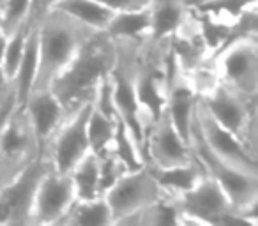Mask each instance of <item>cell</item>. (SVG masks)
I'll list each match as a JSON object with an SVG mask.
<instances>
[{
    "mask_svg": "<svg viewBox=\"0 0 258 226\" xmlns=\"http://www.w3.org/2000/svg\"><path fill=\"white\" fill-rule=\"evenodd\" d=\"M115 62L117 43L104 32H96L80 48L50 85L68 115L94 99L97 87L110 76Z\"/></svg>",
    "mask_w": 258,
    "mask_h": 226,
    "instance_id": "cell-1",
    "label": "cell"
},
{
    "mask_svg": "<svg viewBox=\"0 0 258 226\" xmlns=\"http://www.w3.org/2000/svg\"><path fill=\"white\" fill-rule=\"evenodd\" d=\"M37 32L39 67L34 89H46L97 30L76 22L58 9H50L37 22Z\"/></svg>",
    "mask_w": 258,
    "mask_h": 226,
    "instance_id": "cell-2",
    "label": "cell"
},
{
    "mask_svg": "<svg viewBox=\"0 0 258 226\" xmlns=\"http://www.w3.org/2000/svg\"><path fill=\"white\" fill-rule=\"evenodd\" d=\"M209 64L218 80L247 99L258 96V37H239L218 50Z\"/></svg>",
    "mask_w": 258,
    "mask_h": 226,
    "instance_id": "cell-3",
    "label": "cell"
},
{
    "mask_svg": "<svg viewBox=\"0 0 258 226\" xmlns=\"http://www.w3.org/2000/svg\"><path fill=\"white\" fill-rule=\"evenodd\" d=\"M191 150L204 172L221 186L232 207L258 215V173L244 172L216 158L195 131L191 134Z\"/></svg>",
    "mask_w": 258,
    "mask_h": 226,
    "instance_id": "cell-4",
    "label": "cell"
},
{
    "mask_svg": "<svg viewBox=\"0 0 258 226\" xmlns=\"http://www.w3.org/2000/svg\"><path fill=\"white\" fill-rule=\"evenodd\" d=\"M198 97L216 122L232 131L247 148L256 152V99H247L221 82Z\"/></svg>",
    "mask_w": 258,
    "mask_h": 226,
    "instance_id": "cell-5",
    "label": "cell"
},
{
    "mask_svg": "<svg viewBox=\"0 0 258 226\" xmlns=\"http://www.w3.org/2000/svg\"><path fill=\"white\" fill-rule=\"evenodd\" d=\"M36 158H39V150L25 110L16 106L0 134V187L11 182Z\"/></svg>",
    "mask_w": 258,
    "mask_h": 226,
    "instance_id": "cell-6",
    "label": "cell"
},
{
    "mask_svg": "<svg viewBox=\"0 0 258 226\" xmlns=\"http://www.w3.org/2000/svg\"><path fill=\"white\" fill-rule=\"evenodd\" d=\"M90 106H92V101L66 115L57 133L51 138L44 158L55 172L69 175V172L90 152L89 136H87Z\"/></svg>",
    "mask_w": 258,
    "mask_h": 226,
    "instance_id": "cell-7",
    "label": "cell"
},
{
    "mask_svg": "<svg viewBox=\"0 0 258 226\" xmlns=\"http://www.w3.org/2000/svg\"><path fill=\"white\" fill-rule=\"evenodd\" d=\"M193 131L216 158L232 166H237L244 172L258 173L256 152L247 148L246 143L239 136H235L232 131L225 129L221 124L216 122L207 113L204 104L200 103V97H198L197 111H195Z\"/></svg>",
    "mask_w": 258,
    "mask_h": 226,
    "instance_id": "cell-8",
    "label": "cell"
},
{
    "mask_svg": "<svg viewBox=\"0 0 258 226\" xmlns=\"http://www.w3.org/2000/svg\"><path fill=\"white\" fill-rule=\"evenodd\" d=\"M48 166L46 158L39 156L0 187V224H32L34 196Z\"/></svg>",
    "mask_w": 258,
    "mask_h": 226,
    "instance_id": "cell-9",
    "label": "cell"
},
{
    "mask_svg": "<svg viewBox=\"0 0 258 226\" xmlns=\"http://www.w3.org/2000/svg\"><path fill=\"white\" fill-rule=\"evenodd\" d=\"M161 194L158 182L152 177L151 170L147 166H142L138 170L124 172L118 180L103 194L110 205L113 224L118 219L125 217L129 214L142 210L152 201H156Z\"/></svg>",
    "mask_w": 258,
    "mask_h": 226,
    "instance_id": "cell-10",
    "label": "cell"
},
{
    "mask_svg": "<svg viewBox=\"0 0 258 226\" xmlns=\"http://www.w3.org/2000/svg\"><path fill=\"white\" fill-rule=\"evenodd\" d=\"M175 198L180 207V212H182L180 226H218L221 215L232 207L221 186L207 173L202 177V180L197 186Z\"/></svg>",
    "mask_w": 258,
    "mask_h": 226,
    "instance_id": "cell-11",
    "label": "cell"
},
{
    "mask_svg": "<svg viewBox=\"0 0 258 226\" xmlns=\"http://www.w3.org/2000/svg\"><path fill=\"white\" fill-rule=\"evenodd\" d=\"M195 156L191 145L184 140L170 120L166 110L159 119L147 127L145 134V165L156 168L186 165L193 161Z\"/></svg>",
    "mask_w": 258,
    "mask_h": 226,
    "instance_id": "cell-12",
    "label": "cell"
},
{
    "mask_svg": "<svg viewBox=\"0 0 258 226\" xmlns=\"http://www.w3.org/2000/svg\"><path fill=\"white\" fill-rule=\"evenodd\" d=\"M76 200L75 186L68 173L55 172L48 166L37 184L32 203V224H58L73 201Z\"/></svg>",
    "mask_w": 258,
    "mask_h": 226,
    "instance_id": "cell-13",
    "label": "cell"
},
{
    "mask_svg": "<svg viewBox=\"0 0 258 226\" xmlns=\"http://www.w3.org/2000/svg\"><path fill=\"white\" fill-rule=\"evenodd\" d=\"M22 108L25 110L27 120H29L30 129H32L34 138H36L39 156L44 158L51 138L57 133L58 126L62 124L68 113H66L60 101L57 99V96L50 87L34 89Z\"/></svg>",
    "mask_w": 258,
    "mask_h": 226,
    "instance_id": "cell-14",
    "label": "cell"
},
{
    "mask_svg": "<svg viewBox=\"0 0 258 226\" xmlns=\"http://www.w3.org/2000/svg\"><path fill=\"white\" fill-rule=\"evenodd\" d=\"M191 13L187 0H152L149 6L151 15V30L149 43L168 41L184 25Z\"/></svg>",
    "mask_w": 258,
    "mask_h": 226,
    "instance_id": "cell-15",
    "label": "cell"
},
{
    "mask_svg": "<svg viewBox=\"0 0 258 226\" xmlns=\"http://www.w3.org/2000/svg\"><path fill=\"white\" fill-rule=\"evenodd\" d=\"M147 168L151 170L161 193L170 194V196L184 194L191 187L197 186L202 180V177L205 175L204 168L197 159L186 163V165L168 166V168H156V166H147Z\"/></svg>",
    "mask_w": 258,
    "mask_h": 226,
    "instance_id": "cell-16",
    "label": "cell"
},
{
    "mask_svg": "<svg viewBox=\"0 0 258 226\" xmlns=\"http://www.w3.org/2000/svg\"><path fill=\"white\" fill-rule=\"evenodd\" d=\"M37 67H39V32H37L36 22L30 27L25 51H23V57L18 64L15 78H13V87H15L18 106H23L29 94L32 92L37 76Z\"/></svg>",
    "mask_w": 258,
    "mask_h": 226,
    "instance_id": "cell-17",
    "label": "cell"
},
{
    "mask_svg": "<svg viewBox=\"0 0 258 226\" xmlns=\"http://www.w3.org/2000/svg\"><path fill=\"white\" fill-rule=\"evenodd\" d=\"M151 30V15L147 9L113 13L110 23L103 30L113 41H145Z\"/></svg>",
    "mask_w": 258,
    "mask_h": 226,
    "instance_id": "cell-18",
    "label": "cell"
},
{
    "mask_svg": "<svg viewBox=\"0 0 258 226\" xmlns=\"http://www.w3.org/2000/svg\"><path fill=\"white\" fill-rule=\"evenodd\" d=\"M58 224L64 226H110L113 224L110 205L104 196H96L90 200L76 198L68 214Z\"/></svg>",
    "mask_w": 258,
    "mask_h": 226,
    "instance_id": "cell-19",
    "label": "cell"
},
{
    "mask_svg": "<svg viewBox=\"0 0 258 226\" xmlns=\"http://www.w3.org/2000/svg\"><path fill=\"white\" fill-rule=\"evenodd\" d=\"M51 9L66 13L76 22L83 23L97 32H103L113 16V11L104 8L97 0H57Z\"/></svg>",
    "mask_w": 258,
    "mask_h": 226,
    "instance_id": "cell-20",
    "label": "cell"
},
{
    "mask_svg": "<svg viewBox=\"0 0 258 226\" xmlns=\"http://www.w3.org/2000/svg\"><path fill=\"white\" fill-rule=\"evenodd\" d=\"M71 182L75 186L76 198L90 200V198L103 196L99 184V156L89 152L75 168L69 172Z\"/></svg>",
    "mask_w": 258,
    "mask_h": 226,
    "instance_id": "cell-21",
    "label": "cell"
},
{
    "mask_svg": "<svg viewBox=\"0 0 258 226\" xmlns=\"http://www.w3.org/2000/svg\"><path fill=\"white\" fill-rule=\"evenodd\" d=\"M118 119H111V117L104 115L103 111H99L96 106H90L89 120H87V136H89V147L90 152L101 156L111 150V143H113L115 131H117Z\"/></svg>",
    "mask_w": 258,
    "mask_h": 226,
    "instance_id": "cell-22",
    "label": "cell"
},
{
    "mask_svg": "<svg viewBox=\"0 0 258 226\" xmlns=\"http://www.w3.org/2000/svg\"><path fill=\"white\" fill-rule=\"evenodd\" d=\"M110 152H113L115 158L122 163V166L127 172L145 166V158L140 145L137 143L131 131L124 126L122 120L117 122V131H115V138H113V143H111Z\"/></svg>",
    "mask_w": 258,
    "mask_h": 226,
    "instance_id": "cell-23",
    "label": "cell"
},
{
    "mask_svg": "<svg viewBox=\"0 0 258 226\" xmlns=\"http://www.w3.org/2000/svg\"><path fill=\"white\" fill-rule=\"evenodd\" d=\"M189 8H193L200 15L211 16L218 22L233 23L247 9L258 8V0H204V2H198Z\"/></svg>",
    "mask_w": 258,
    "mask_h": 226,
    "instance_id": "cell-24",
    "label": "cell"
},
{
    "mask_svg": "<svg viewBox=\"0 0 258 226\" xmlns=\"http://www.w3.org/2000/svg\"><path fill=\"white\" fill-rule=\"evenodd\" d=\"M30 27H32V23L25 22L22 27H18L15 32L9 34V37H8L4 58H2V64H0V65L4 67L6 72H8V76L11 78V82H13V78H15V74H16V69H18V64H20V60H22V57H23V51H25Z\"/></svg>",
    "mask_w": 258,
    "mask_h": 226,
    "instance_id": "cell-25",
    "label": "cell"
},
{
    "mask_svg": "<svg viewBox=\"0 0 258 226\" xmlns=\"http://www.w3.org/2000/svg\"><path fill=\"white\" fill-rule=\"evenodd\" d=\"M30 6H32V0H4V4L0 6V11H2V30L8 36L25 22H29Z\"/></svg>",
    "mask_w": 258,
    "mask_h": 226,
    "instance_id": "cell-26",
    "label": "cell"
},
{
    "mask_svg": "<svg viewBox=\"0 0 258 226\" xmlns=\"http://www.w3.org/2000/svg\"><path fill=\"white\" fill-rule=\"evenodd\" d=\"M127 170L122 166V163L115 158L113 152H106V154L99 156V184H101V194H104L115 182L118 177Z\"/></svg>",
    "mask_w": 258,
    "mask_h": 226,
    "instance_id": "cell-27",
    "label": "cell"
},
{
    "mask_svg": "<svg viewBox=\"0 0 258 226\" xmlns=\"http://www.w3.org/2000/svg\"><path fill=\"white\" fill-rule=\"evenodd\" d=\"M99 4L108 8L113 13L120 11H137V9H147L152 0H97Z\"/></svg>",
    "mask_w": 258,
    "mask_h": 226,
    "instance_id": "cell-28",
    "label": "cell"
},
{
    "mask_svg": "<svg viewBox=\"0 0 258 226\" xmlns=\"http://www.w3.org/2000/svg\"><path fill=\"white\" fill-rule=\"evenodd\" d=\"M55 2H57V0H32V6H30L29 22L30 23L39 22L41 16H43L46 11H50V9L55 6Z\"/></svg>",
    "mask_w": 258,
    "mask_h": 226,
    "instance_id": "cell-29",
    "label": "cell"
},
{
    "mask_svg": "<svg viewBox=\"0 0 258 226\" xmlns=\"http://www.w3.org/2000/svg\"><path fill=\"white\" fill-rule=\"evenodd\" d=\"M16 106H18V101H16V92H15V89H13V92L8 96V99L0 104V134H2L6 122H8L9 115H11Z\"/></svg>",
    "mask_w": 258,
    "mask_h": 226,
    "instance_id": "cell-30",
    "label": "cell"
},
{
    "mask_svg": "<svg viewBox=\"0 0 258 226\" xmlns=\"http://www.w3.org/2000/svg\"><path fill=\"white\" fill-rule=\"evenodd\" d=\"M13 89H15V87H13L11 78H9L8 72L4 71V67L0 65V104L8 99V96L13 92Z\"/></svg>",
    "mask_w": 258,
    "mask_h": 226,
    "instance_id": "cell-31",
    "label": "cell"
},
{
    "mask_svg": "<svg viewBox=\"0 0 258 226\" xmlns=\"http://www.w3.org/2000/svg\"><path fill=\"white\" fill-rule=\"evenodd\" d=\"M8 34L0 29V64H2V58H4V51H6V44H8Z\"/></svg>",
    "mask_w": 258,
    "mask_h": 226,
    "instance_id": "cell-32",
    "label": "cell"
},
{
    "mask_svg": "<svg viewBox=\"0 0 258 226\" xmlns=\"http://www.w3.org/2000/svg\"><path fill=\"white\" fill-rule=\"evenodd\" d=\"M198 2H204V0H187V4L189 6H195V4H198Z\"/></svg>",
    "mask_w": 258,
    "mask_h": 226,
    "instance_id": "cell-33",
    "label": "cell"
},
{
    "mask_svg": "<svg viewBox=\"0 0 258 226\" xmlns=\"http://www.w3.org/2000/svg\"><path fill=\"white\" fill-rule=\"evenodd\" d=\"M2 4H4V0H0V6H2Z\"/></svg>",
    "mask_w": 258,
    "mask_h": 226,
    "instance_id": "cell-34",
    "label": "cell"
}]
</instances>
